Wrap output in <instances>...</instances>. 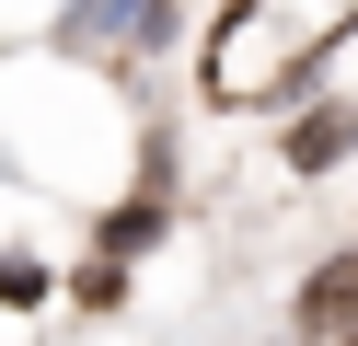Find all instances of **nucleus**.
<instances>
[{"label":"nucleus","mask_w":358,"mask_h":346,"mask_svg":"<svg viewBox=\"0 0 358 346\" xmlns=\"http://www.w3.org/2000/svg\"><path fill=\"white\" fill-rule=\"evenodd\" d=\"M301 335L312 346H358V254H335V266L301 289Z\"/></svg>","instance_id":"f257e3e1"},{"label":"nucleus","mask_w":358,"mask_h":346,"mask_svg":"<svg viewBox=\"0 0 358 346\" xmlns=\"http://www.w3.org/2000/svg\"><path fill=\"white\" fill-rule=\"evenodd\" d=\"M81 12H116V23H150V0H81Z\"/></svg>","instance_id":"f03ea898"}]
</instances>
